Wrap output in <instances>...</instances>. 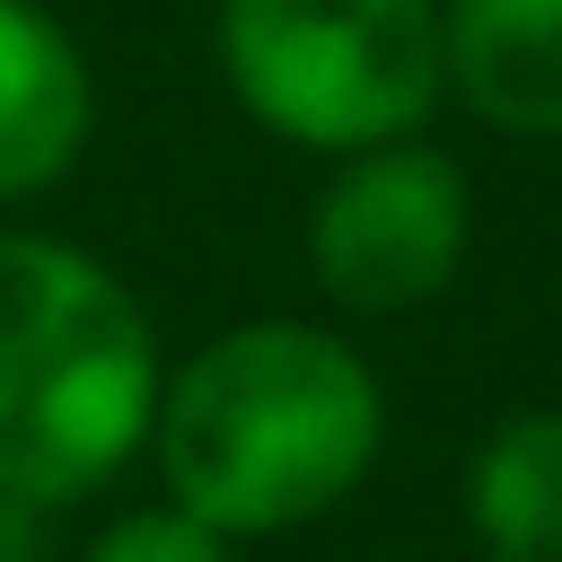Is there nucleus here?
<instances>
[{
  "mask_svg": "<svg viewBox=\"0 0 562 562\" xmlns=\"http://www.w3.org/2000/svg\"><path fill=\"white\" fill-rule=\"evenodd\" d=\"M158 413V334L79 246L0 228V501L61 509L123 474Z\"/></svg>",
  "mask_w": 562,
  "mask_h": 562,
  "instance_id": "obj_2",
  "label": "nucleus"
},
{
  "mask_svg": "<svg viewBox=\"0 0 562 562\" xmlns=\"http://www.w3.org/2000/svg\"><path fill=\"white\" fill-rule=\"evenodd\" d=\"M220 70L263 132L351 158L439 105V0H220Z\"/></svg>",
  "mask_w": 562,
  "mask_h": 562,
  "instance_id": "obj_3",
  "label": "nucleus"
},
{
  "mask_svg": "<svg viewBox=\"0 0 562 562\" xmlns=\"http://www.w3.org/2000/svg\"><path fill=\"white\" fill-rule=\"evenodd\" d=\"M149 439L176 509L220 536H281L325 518L378 465L386 404L342 334L263 316L158 378Z\"/></svg>",
  "mask_w": 562,
  "mask_h": 562,
  "instance_id": "obj_1",
  "label": "nucleus"
},
{
  "mask_svg": "<svg viewBox=\"0 0 562 562\" xmlns=\"http://www.w3.org/2000/svg\"><path fill=\"white\" fill-rule=\"evenodd\" d=\"M237 536H220L211 518H193V509H132V518H114L79 562H237L228 553Z\"/></svg>",
  "mask_w": 562,
  "mask_h": 562,
  "instance_id": "obj_8",
  "label": "nucleus"
},
{
  "mask_svg": "<svg viewBox=\"0 0 562 562\" xmlns=\"http://www.w3.org/2000/svg\"><path fill=\"white\" fill-rule=\"evenodd\" d=\"M483 562H509V553H483Z\"/></svg>",
  "mask_w": 562,
  "mask_h": 562,
  "instance_id": "obj_9",
  "label": "nucleus"
},
{
  "mask_svg": "<svg viewBox=\"0 0 562 562\" xmlns=\"http://www.w3.org/2000/svg\"><path fill=\"white\" fill-rule=\"evenodd\" d=\"M439 53L483 123L562 140V0H439Z\"/></svg>",
  "mask_w": 562,
  "mask_h": 562,
  "instance_id": "obj_6",
  "label": "nucleus"
},
{
  "mask_svg": "<svg viewBox=\"0 0 562 562\" xmlns=\"http://www.w3.org/2000/svg\"><path fill=\"white\" fill-rule=\"evenodd\" d=\"M88 123L97 88L61 18L35 0H0V202L61 184L88 149Z\"/></svg>",
  "mask_w": 562,
  "mask_h": 562,
  "instance_id": "obj_5",
  "label": "nucleus"
},
{
  "mask_svg": "<svg viewBox=\"0 0 562 562\" xmlns=\"http://www.w3.org/2000/svg\"><path fill=\"white\" fill-rule=\"evenodd\" d=\"M465 518H474L483 553L562 562V413H518L474 448Z\"/></svg>",
  "mask_w": 562,
  "mask_h": 562,
  "instance_id": "obj_7",
  "label": "nucleus"
},
{
  "mask_svg": "<svg viewBox=\"0 0 562 562\" xmlns=\"http://www.w3.org/2000/svg\"><path fill=\"white\" fill-rule=\"evenodd\" d=\"M465 228H474V193L465 167L430 140H378L351 149L342 176L316 193L307 211V263L316 290L351 316H404L422 299H439L465 263Z\"/></svg>",
  "mask_w": 562,
  "mask_h": 562,
  "instance_id": "obj_4",
  "label": "nucleus"
}]
</instances>
